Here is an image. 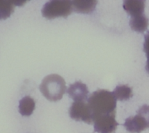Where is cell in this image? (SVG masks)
I'll use <instances>...</instances> for the list:
<instances>
[{"label": "cell", "mask_w": 149, "mask_h": 133, "mask_svg": "<svg viewBox=\"0 0 149 133\" xmlns=\"http://www.w3.org/2000/svg\"><path fill=\"white\" fill-rule=\"evenodd\" d=\"M69 115L76 121H82L88 124L93 122V112L88 103L84 101L74 102L69 109Z\"/></svg>", "instance_id": "cell-5"}, {"label": "cell", "mask_w": 149, "mask_h": 133, "mask_svg": "<svg viewBox=\"0 0 149 133\" xmlns=\"http://www.w3.org/2000/svg\"><path fill=\"white\" fill-rule=\"evenodd\" d=\"M123 7L132 17L143 15L145 9V1L127 0L124 2Z\"/></svg>", "instance_id": "cell-8"}, {"label": "cell", "mask_w": 149, "mask_h": 133, "mask_svg": "<svg viewBox=\"0 0 149 133\" xmlns=\"http://www.w3.org/2000/svg\"><path fill=\"white\" fill-rule=\"evenodd\" d=\"M113 94L116 100H127L132 96V90L127 85H119L115 88Z\"/></svg>", "instance_id": "cell-13"}, {"label": "cell", "mask_w": 149, "mask_h": 133, "mask_svg": "<svg viewBox=\"0 0 149 133\" xmlns=\"http://www.w3.org/2000/svg\"><path fill=\"white\" fill-rule=\"evenodd\" d=\"M124 126L130 133H141L148 129L149 105H143L138 110L137 115L127 118Z\"/></svg>", "instance_id": "cell-4"}, {"label": "cell", "mask_w": 149, "mask_h": 133, "mask_svg": "<svg viewBox=\"0 0 149 133\" xmlns=\"http://www.w3.org/2000/svg\"><path fill=\"white\" fill-rule=\"evenodd\" d=\"M144 51L146 53V56H147L146 70L149 73V32L145 36V42H144Z\"/></svg>", "instance_id": "cell-14"}, {"label": "cell", "mask_w": 149, "mask_h": 133, "mask_svg": "<svg viewBox=\"0 0 149 133\" xmlns=\"http://www.w3.org/2000/svg\"><path fill=\"white\" fill-rule=\"evenodd\" d=\"M95 132L98 133H114L119 125L116 115L97 117L93 119Z\"/></svg>", "instance_id": "cell-6"}, {"label": "cell", "mask_w": 149, "mask_h": 133, "mask_svg": "<svg viewBox=\"0 0 149 133\" xmlns=\"http://www.w3.org/2000/svg\"><path fill=\"white\" fill-rule=\"evenodd\" d=\"M73 10V3L67 0H54L46 3L42 10V15L47 19L67 18Z\"/></svg>", "instance_id": "cell-3"}, {"label": "cell", "mask_w": 149, "mask_h": 133, "mask_svg": "<svg viewBox=\"0 0 149 133\" xmlns=\"http://www.w3.org/2000/svg\"><path fill=\"white\" fill-rule=\"evenodd\" d=\"M67 92L75 102H79L84 101L87 99L89 91L88 88L84 83L77 81L70 85Z\"/></svg>", "instance_id": "cell-7"}, {"label": "cell", "mask_w": 149, "mask_h": 133, "mask_svg": "<svg viewBox=\"0 0 149 133\" xmlns=\"http://www.w3.org/2000/svg\"><path fill=\"white\" fill-rule=\"evenodd\" d=\"M39 89L48 100L56 102L62 99L66 91V85L64 78L61 75L51 74L43 79Z\"/></svg>", "instance_id": "cell-2"}, {"label": "cell", "mask_w": 149, "mask_h": 133, "mask_svg": "<svg viewBox=\"0 0 149 133\" xmlns=\"http://www.w3.org/2000/svg\"><path fill=\"white\" fill-rule=\"evenodd\" d=\"M36 103L33 98L26 96L22 98L19 102V112L22 115L29 116L32 114L35 109Z\"/></svg>", "instance_id": "cell-11"}, {"label": "cell", "mask_w": 149, "mask_h": 133, "mask_svg": "<svg viewBox=\"0 0 149 133\" xmlns=\"http://www.w3.org/2000/svg\"><path fill=\"white\" fill-rule=\"evenodd\" d=\"M26 2V1H0L1 18L6 19L10 17L15 6H21Z\"/></svg>", "instance_id": "cell-9"}, {"label": "cell", "mask_w": 149, "mask_h": 133, "mask_svg": "<svg viewBox=\"0 0 149 133\" xmlns=\"http://www.w3.org/2000/svg\"><path fill=\"white\" fill-rule=\"evenodd\" d=\"M73 7L77 13H89L93 11L97 4V1L93 0H77L73 1Z\"/></svg>", "instance_id": "cell-10"}, {"label": "cell", "mask_w": 149, "mask_h": 133, "mask_svg": "<svg viewBox=\"0 0 149 133\" xmlns=\"http://www.w3.org/2000/svg\"><path fill=\"white\" fill-rule=\"evenodd\" d=\"M88 104L93 112V119L103 115H116V99L109 91H95L89 97Z\"/></svg>", "instance_id": "cell-1"}, {"label": "cell", "mask_w": 149, "mask_h": 133, "mask_svg": "<svg viewBox=\"0 0 149 133\" xmlns=\"http://www.w3.org/2000/svg\"><path fill=\"white\" fill-rule=\"evenodd\" d=\"M131 29L138 32H143L147 29L148 26V19L144 14L131 17L130 21Z\"/></svg>", "instance_id": "cell-12"}]
</instances>
